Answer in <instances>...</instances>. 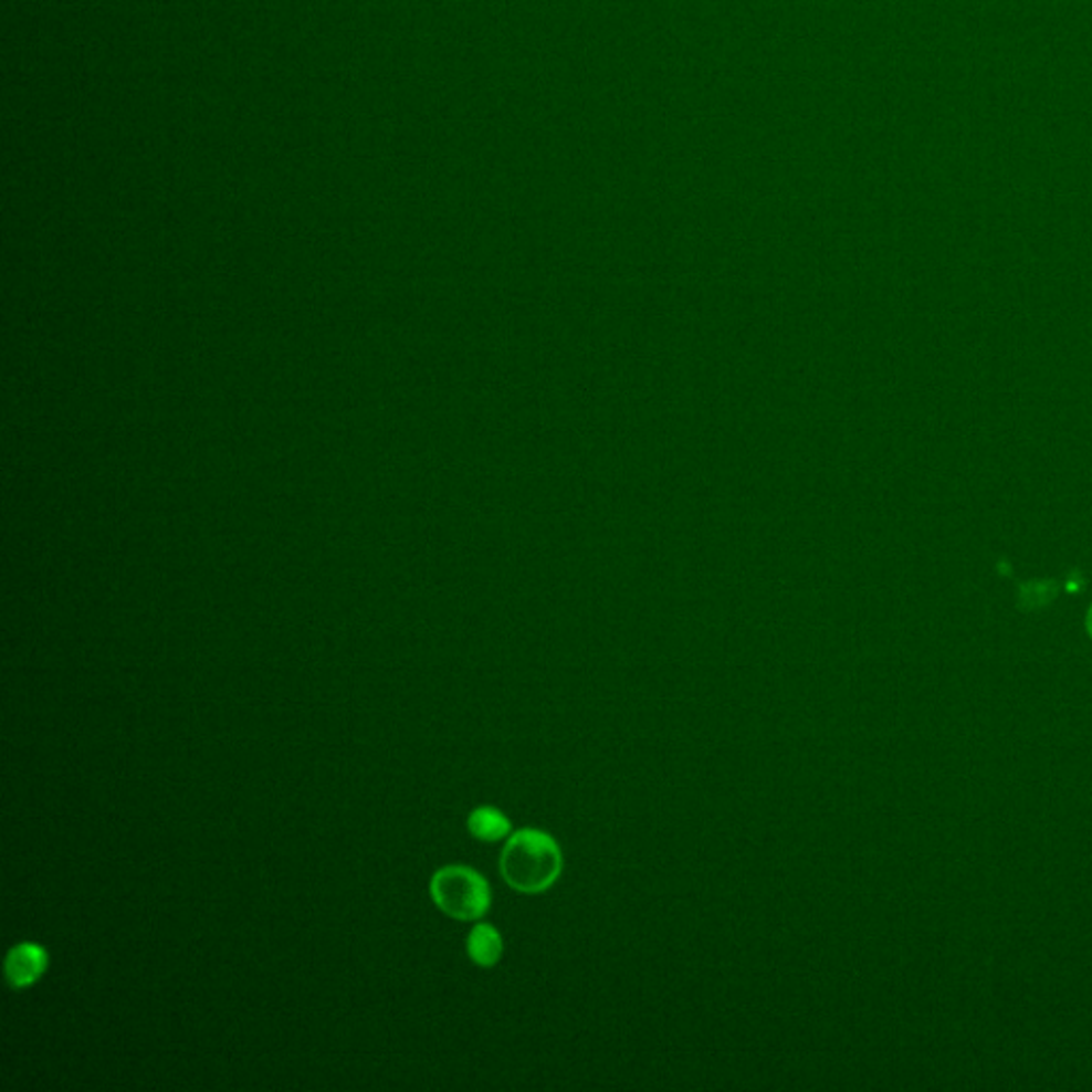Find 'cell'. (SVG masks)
<instances>
[{
	"mask_svg": "<svg viewBox=\"0 0 1092 1092\" xmlns=\"http://www.w3.org/2000/svg\"><path fill=\"white\" fill-rule=\"evenodd\" d=\"M564 855L557 841L536 828H523L508 837L502 855L500 873L521 894H540L559 880Z\"/></svg>",
	"mask_w": 1092,
	"mask_h": 1092,
	"instance_id": "cell-1",
	"label": "cell"
},
{
	"mask_svg": "<svg viewBox=\"0 0 1092 1092\" xmlns=\"http://www.w3.org/2000/svg\"><path fill=\"white\" fill-rule=\"evenodd\" d=\"M435 907L459 922L481 920L491 907V890L485 878L470 867H444L429 883Z\"/></svg>",
	"mask_w": 1092,
	"mask_h": 1092,
	"instance_id": "cell-2",
	"label": "cell"
},
{
	"mask_svg": "<svg viewBox=\"0 0 1092 1092\" xmlns=\"http://www.w3.org/2000/svg\"><path fill=\"white\" fill-rule=\"evenodd\" d=\"M50 965L48 952L43 945L22 941L13 945L4 958V977L7 984L15 990H24L32 984H36Z\"/></svg>",
	"mask_w": 1092,
	"mask_h": 1092,
	"instance_id": "cell-3",
	"label": "cell"
},
{
	"mask_svg": "<svg viewBox=\"0 0 1092 1092\" xmlns=\"http://www.w3.org/2000/svg\"><path fill=\"white\" fill-rule=\"evenodd\" d=\"M504 954V941L491 924H476L468 935V956L479 967H495Z\"/></svg>",
	"mask_w": 1092,
	"mask_h": 1092,
	"instance_id": "cell-4",
	"label": "cell"
},
{
	"mask_svg": "<svg viewBox=\"0 0 1092 1092\" xmlns=\"http://www.w3.org/2000/svg\"><path fill=\"white\" fill-rule=\"evenodd\" d=\"M468 830L479 841L495 843L511 834V819L506 818L500 809L479 807L468 818Z\"/></svg>",
	"mask_w": 1092,
	"mask_h": 1092,
	"instance_id": "cell-5",
	"label": "cell"
},
{
	"mask_svg": "<svg viewBox=\"0 0 1092 1092\" xmlns=\"http://www.w3.org/2000/svg\"><path fill=\"white\" fill-rule=\"evenodd\" d=\"M1089 626H1091V634H1092V610H1091V619H1089Z\"/></svg>",
	"mask_w": 1092,
	"mask_h": 1092,
	"instance_id": "cell-6",
	"label": "cell"
}]
</instances>
